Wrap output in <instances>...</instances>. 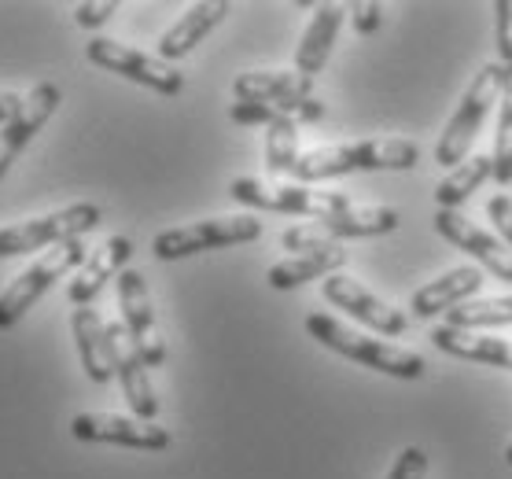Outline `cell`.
Listing matches in <instances>:
<instances>
[{"label": "cell", "mask_w": 512, "mask_h": 479, "mask_svg": "<svg viewBox=\"0 0 512 479\" xmlns=\"http://www.w3.org/2000/svg\"><path fill=\"white\" fill-rule=\"evenodd\" d=\"M420 163V148L402 137H373V141H347V144H325L314 152L299 155L295 166V181L299 185H314L328 177L343 174H365V170H413Z\"/></svg>", "instance_id": "cell-1"}, {"label": "cell", "mask_w": 512, "mask_h": 479, "mask_svg": "<svg viewBox=\"0 0 512 479\" xmlns=\"http://www.w3.org/2000/svg\"><path fill=\"white\" fill-rule=\"evenodd\" d=\"M306 332L328 347V351L343 354L350 362L365 365V369H376L384 376H395V380H420L424 376V358L417 351H406L398 343H387V339H376L369 332H358V328L343 325L332 314H306Z\"/></svg>", "instance_id": "cell-2"}, {"label": "cell", "mask_w": 512, "mask_h": 479, "mask_svg": "<svg viewBox=\"0 0 512 479\" xmlns=\"http://www.w3.org/2000/svg\"><path fill=\"white\" fill-rule=\"evenodd\" d=\"M501 85H505V67L501 63H483L479 74L472 78V85L465 89V96H461L457 111L446 122L439 144H435V163L446 166V170L465 163L479 137V129L487 122L490 107L501 100Z\"/></svg>", "instance_id": "cell-3"}, {"label": "cell", "mask_w": 512, "mask_h": 479, "mask_svg": "<svg viewBox=\"0 0 512 479\" xmlns=\"http://www.w3.org/2000/svg\"><path fill=\"white\" fill-rule=\"evenodd\" d=\"M229 196H233L236 203L258 207V211L314 218L317 225L354 207V199H350L347 192H336V188H332V192H317V188H310V185H262L255 177H236L233 185H229Z\"/></svg>", "instance_id": "cell-4"}, {"label": "cell", "mask_w": 512, "mask_h": 479, "mask_svg": "<svg viewBox=\"0 0 512 479\" xmlns=\"http://www.w3.org/2000/svg\"><path fill=\"white\" fill-rule=\"evenodd\" d=\"M100 218H104V211L96 203H70L63 211L8 225V229H0V258L30 255V251H45V247L82 240L85 233H93L96 225H100Z\"/></svg>", "instance_id": "cell-5"}, {"label": "cell", "mask_w": 512, "mask_h": 479, "mask_svg": "<svg viewBox=\"0 0 512 479\" xmlns=\"http://www.w3.org/2000/svg\"><path fill=\"white\" fill-rule=\"evenodd\" d=\"M258 236H262V222L255 214H225V218H207V222L166 229L152 240V255L159 262H177V258L218 251V247L251 244Z\"/></svg>", "instance_id": "cell-6"}, {"label": "cell", "mask_w": 512, "mask_h": 479, "mask_svg": "<svg viewBox=\"0 0 512 479\" xmlns=\"http://www.w3.org/2000/svg\"><path fill=\"white\" fill-rule=\"evenodd\" d=\"M85 258H89V247H85L82 240H70V244H59V247H52V251H45L34 266L23 269V273L0 292V328L19 325L26 310H30L59 277H67L70 269L85 266Z\"/></svg>", "instance_id": "cell-7"}, {"label": "cell", "mask_w": 512, "mask_h": 479, "mask_svg": "<svg viewBox=\"0 0 512 479\" xmlns=\"http://www.w3.org/2000/svg\"><path fill=\"white\" fill-rule=\"evenodd\" d=\"M236 104H277L295 122H321L325 104L314 96V78L299 71H251L233 82Z\"/></svg>", "instance_id": "cell-8"}, {"label": "cell", "mask_w": 512, "mask_h": 479, "mask_svg": "<svg viewBox=\"0 0 512 479\" xmlns=\"http://www.w3.org/2000/svg\"><path fill=\"white\" fill-rule=\"evenodd\" d=\"M85 56H89V63H96V67H104V71H111V74H122L126 82H137L159 96H181V89H185V74L177 71V67L163 63L159 56L140 52V48L118 45L111 37H93V41L85 45Z\"/></svg>", "instance_id": "cell-9"}, {"label": "cell", "mask_w": 512, "mask_h": 479, "mask_svg": "<svg viewBox=\"0 0 512 479\" xmlns=\"http://www.w3.org/2000/svg\"><path fill=\"white\" fill-rule=\"evenodd\" d=\"M118 310H122V325H126L144 365L159 369L166 362V343L159 336V325H155V306L140 269H122L118 273Z\"/></svg>", "instance_id": "cell-10"}, {"label": "cell", "mask_w": 512, "mask_h": 479, "mask_svg": "<svg viewBox=\"0 0 512 479\" xmlns=\"http://www.w3.org/2000/svg\"><path fill=\"white\" fill-rule=\"evenodd\" d=\"M321 295L325 303H332L336 310L350 314L354 321H361L365 328H373L376 336H402L409 328V317L398 310V306L384 303L376 292H369L358 277H347V273H332L321 281Z\"/></svg>", "instance_id": "cell-11"}, {"label": "cell", "mask_w": 512, "mask_h": 479, "mask_svg": "<svg viewBox=\"0 0 512 479\" xmlns=\"http://www.w3.org/2000/svg\"><path fill=\"white\" fill-rule=\"evenodd\" d=\"M70 435L82 443H111L126 446V450H148V454H159L174 443V435L166 432L163 424L118 417V413H78L70 421Z\"/></svg>", "instance_id": "cell-12"}, {"label": "cell", "mask_w": 512, "mask_h": 479, "mask_svg": "<svg viewBox=\"0 0 512 479\" xmlns=\"http://www.w3.org/2000/svg\"><path fill=\"white\" fill-rule=\"evenodd\" d=\"M435 233L443 236V240H450L454 247H461L465 255L476 258L479 269H487L498 281L512 284V251L505 247L501 236L487 233L483 225L465 218L461 211H443V207L435 214Z\"/></svg>", "instance_id": "cell-13"}, {"label": "cell", "mask_w": 512, "mask_h": 479, "mask_svg": "<svg viewBox=\"0 0 512 479\" xmlns=\"http://www.w3.org/2000/svg\"><path fill=\"white\" fill-rule=\"evenodd\" d=\"M107 343H111V369H115L118 384H122V395H126L133 417L140 421H155L159 417V398H155V387L148 380V365L137 354L133 339H129L122 317L118 321H107Z\"/></svg>", "instance_id": "cell-14"}, {"label": "cell", "mask_w": 512, "mask_h": 479, "mask_svg": "<svg viewBox=\"0 0 512 479\" xmlns=\"http://www.w3.org/2000/svg\"><path fill=\"white\" fill-rule=\"evenodd\" d=\"M59 100V85L52 82H41L30 89V96H23V107H19V115L8 122V126H0V177L12 170V163L23 155V148L34 141L37 133L45 129V122L56 115Z\"/></svg>", "instance_id": "cell-15"}, {"label": "cell", "mask_w": 512, "mask_h": 479, "mask_svg": "<svg viewBox=\"0 0 512 479\" xmlns=\"http://www.w3.org/2000/svg\"><path fill=\"white\" fill-rule=\"evenodd\" d=\"M483 284H487V277H483L479 266H454V269H446L443 277H435V281H428L424 288H417L413 299H409V310H413V317H420V321L450 314L454 306L468 303V299H479V288H483Z\"/></svg>", "instance_id": "cell-16"}, {"label": "cell", "mask_w": 512, "mask_h": 479, "mask_svg": "<svg viewBox=\"0 0 512 479\" xmlns=\"http://www.w3.org/2000/svg\"><path fill=\"white\" fill-rule=\"evenodd\" d=\"M129 255H133V240H129V236H111V240H104L96 251H89L85 266L74 273V281H70V288H67L70 303L74 306L93 303L96 295L104 292L107 281H115L122 269H129L126 266Z\"/></svg>", "instance_id": "cell-17"}, {"label": "cell", "mask_w": 512, "mask_h": 479, "mask_svg": "<svg viewBox=\"0 0 512 479\" xmlns=\"http://www.w3.org/2000/svg\"><path fill=\"white\" fill-rule=\"evenodd\" d=\"M229 12H233L229 0H203V4H192V8L159 37V59H163V63H174V59L188 56L192 48L207 41V34H214V30L225 23Z\"/></svg>", "instance_id": "cell-18"}, {"label": "cell", "mask_w": 512, "mask_h": 479, "mask_svg": "<svg viewBox=\"0 0 512 479\" xmlns=\"http://www.w3.org/2000/svg\"><path fill=\"white\" fill-rule=\"evenodd\" d=\"M343 19H347V8H339V4H317L314 8V19H310V26L299 37V48H295V71L303 78H317L325 71Z\"/></svg>", "instance_id": "cell-19"}, {"label": "cell", "mask_w": 512, "mask_h": 479, "mask_svg": "<svg viewBox=\"0 0 512 479\" xmlns=\"http://www.w3.org/2000/svg\"><path fill=\"white\" fill-rule=\"evenodd\" d=\"M431 343H435V347H439L443 354H450V358H465V362L494 365V369H512V339L439 325V328H431Z\"/></svg>", "instance_id": "cell-20"}, {"label": "cell", "mask_w": 512, "mask_h": 479, "mask_svg": "<svg viewBox=\"0 0 512 479\" xmlns=\"http://www.w3.org/2000/svg\"><path fill=\"white\" fill-rule=\"evenodd\" d=\"M70 328H74V343H78L85 376L93 384H107L115 376V369H111V343H107V321L96 314L93 306H78L70 314Z\"/></svg>", "instance_id": "cell-21"}, {"label": "cell", "mask_w": 512, "mask_h": 479, "mask_svg": "<svg viewBox=\"0 0 512 479\" xmlns=\"http://www.w3.org/2000/svg\"><path fill=\"white\" fill-rule=\"evenodd\" d=\"M347 266V251H328V255H291L284 262L269 269V288L277 292H291V288H303L310 281H325L332 273Z\"/></svg>", "instance_id": "cell-22"}, {"label": "cell", "mask_w": 512, "mask_h": 479, "mask_svg": "<svg viewBox=\"0 0 512 479\" xmlns=\"http://www.w3.org/2000/svg\"><path fill=\"white\" fill-rule=\"evenodd\" d=\"M490 177H494V159H490V155H468L465 163L454 166V170L435 185V203H439L443 211H457L465 199H472L479 188L487 185Z\"/></svg>", "instance_id": "cell-23"}, {"label": "cell", "mask_w": 512, "mask_h": 479, "mask_svg": "<svg viewBox=\"0 0 512 479\" xmlns=\"http://www.w3.org/2000/svg\"><path fill=\"white\" fill-rule=\"evenodd\" d=\"M321 229L336 236V240H365V236H384L398 229V211L391 207H369V203H354L350 211L336 214L321 222Z\"/></svg>", "instance_id": "cell-24"}, {"label": "cell", "mask_w": 512, "mask_h": 479, "mask_svg": "<svg viewBox=\"0 0 512 479\" xmlns=\"http://www.w3.org/2000/svg\"><path fill=\"white\" fill-rule=\"evenodd\" d=\"M450 328H465V332H483V328H501L512 325V295H498V299H468V303L454 306L446 314Z\"/></svg>", "instance_id": "cell-25"}, {"label": "cell", "mask_w": 512, "mask_h": 479, "mask_svg": "<svg viewBox=\"0 0 512 479\" xmlns=\"http://www.w3.org/2000/svg\"><path fill=\"white\" fill-rule=\"evenodd\" d=\"M498 133H494V181L501 188L512 185V67H505V85H501V100H498Z\"/></svg>", "instance_id": "cell-26"}, {"label": "cell", "mask_w": 512, "mask_h": 479, "mask_svg": "<svg viewBox=\"0 0 512 479\" xmlns=\"http://www.w3.org/2000/svg\"><path fill=\"white\" fill-rule=\"evenodd\" d=\"M266 166L269 174H295L299 166V122L277 118L266 126Z\"/></svg>", "instance_id": "cell-27"}, {"label": "cell", "mask_w": 512, "mask_h": 479, "mask_svg": "<svg viewBox=\"0 0 512 479\" xmlns=\"http://www.w3.org/2000/svg\"><path fill=\"white\" fill-rule=\"evenodd\" d=\"M284 251H295V255H328V251H343V240L321 229V225H295V229H284L280 236Z\"/></svg>", "instance_id": "cell-28"}, {"label": "cell", "mask_w": 512, "mask_h": 479, "mask_svg": "<svg viewBox=\"0 0 512 479\" xmlns=\"http://www.w3.org/2000/svg\"><path fill=\"white\" fill-rule=\"evenodd\" d=\"M229 118L236 126H273L277 118H288L277 104H233Z\"/></svg>", "instance_id": "cell-29"}, {"label": "cell", "mask_w": 512, "mask_h": 479, "mask_svg": "<svg viewBox=\"0 0 512 479\" xmlns=\"http://www.w3.org/2000/svg\"><path fill=\"white\" fill-rule=\"evenodd\" d=\"M424 476H428V454L420 446H406L398 454L395 465H391V472H387V479H424Z\"/></svg>", "instance_id": "cell-30"}, {"label": "cell", "mask_w": 512, "mask_h": 479, "mask_svg": "<svg viewBox=\"0 0 512 479\" xmlns=\"http://www.w3.org/2000/svg\"><path fill=\"white\" fill-rule=\"evenodd\" d=\"M487 218L498 225L501 240H505V247L512 251V196L509 192H494V196L487 199Z\"/></svg>", "instance_id": "cell-31"}, {"label": "cell", "mask_w": 512, "mask_h": 479, "mask_svg": "<svg viewBox=\"0 0 512 479\" xmlns=\"http://www.w3.org/2000/svg\"><path fill=\"white\" fill-rule=\"evenodd\" d=\"M494 19H498V63L512 67V0L494 4Z\"/></svg>", "instance_id": "cell-32"}, {"label": "cell", "mask_w": 512, "mask_h": 479, "mask_svg": "<svg viewBox=\"0 0 512 479\" xmlns=\"http://www.w3.org/2000/svg\"><path fill=\"white\" fill-rule=\"evenodd\" d=\"M115 12H118L115 0H89V4H78V8H74V19H78V26H85V30H96V26H104Z\"/></svg>", "instance_id": "cell-33"}, {"label": "cell", "mask_w": 512, "mask_h": 479, "mask_svg": "<svg viewBox=\"0 0 512 479\" xmlns=\"http://www.w3.org/2000/svg\"><path fill=\"white\" fill-rule=\"evenodd\" d=\"M350 23H354L358 34H376L380 23H384V8L380 4H354L350 8Z\"/></svg>", "instance_id": "cell-34"}, {"label": "cell", "mask_w": 512, "mask_h": 479, "mask_svg": "<svg viewBox=\"0 0 512 479\" xmlns=\"http://www.w3.org/2000/svg\"><path fill=\"white\" fill-rule=\"evenodd\" d=\"M19 107H23V96L15 93H0V126H8L15 115H19Z\"/></svg>", "instance_id": "cell-35"}, {"label": "cell", "mask_w": 512, "mask_h": 479, "mask_svg": "<svg viewBox=\"0 0 512 479\" xmlns=\"http://www.w3.org/2000/svg\"><path fill=\"white\" fill-rule=\"evenodd\" d=\"M505 461H509V468H512V443L505 446Z\"/></svg>", "instance_id": "cell-36"}]
</instances>
